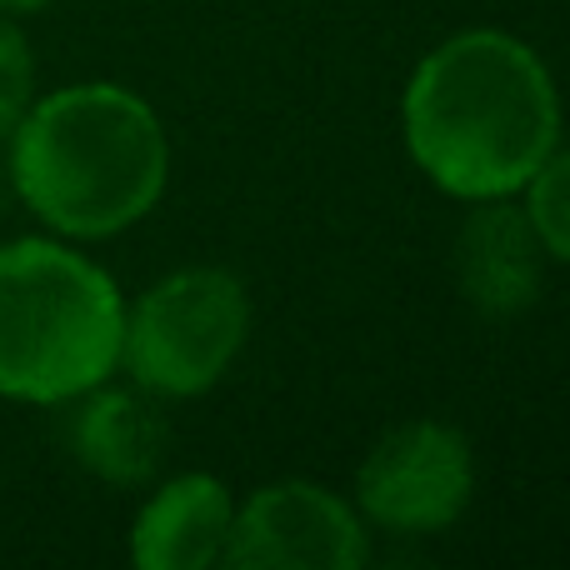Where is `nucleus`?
Returning <instances> with one entry per match:
<instances>
[{
  "label": "nucleus",
  "instance_id": "f8f14e48",
  "mask_svg": "<svg viewBox=\"0 0 570 570\" xmlns=\"http://www.w3.org/2000/svg\"><path fill=\"white\" fill-rule=\"evenodd\" d=\"M40 6H50V0H0L6 16H26V10H40Z\"/></svg>",
  "mask_w": 570,
  "mask_h": 570
},
{
  "label": "nucleus",
  "instance_id": "6e6552de",
  "mask_svg": "<svg viewBox=\"0 0 570 570\" xmlns=\"http://www.w3.org/2000/svg\"><path fill=\"white\" fill-rule=\"evenodd\" d=\"M236 501L210 471L166 481L130 525V561L140 570H206L226 556Z\"/></svg>",
  "mask_w": 570,
  "mask_h": 570
},
{
  "label": "nucleus",
  "instance_id": "f03ea898",
  "mask_svg": "<svg viewBox=\"0 0 570 570\" xmlns=\"http://www.w3.org/2000/svg\"><path fill=\"white\" fill-rule=\"evenodd\" d=\"M166 126L116 80L36 96L10 136L16 196L66 240H106L146 220L166 196Z\"/></svg>",
  "mask_w": 570,
  "mask_h": 570
},
{
  "label": "nucleus",
  "instance_id": "9b49d317",
  "mask_svg": "<svg viewBox=\"0 0 570 570\" xmlns=\"http://www.w3.org/2000/svg\"><path fill=\"white\" fill-rule=\"evenodd\" d=\"M30 106H36V56L20 26L0 10V140L16 136Z\"/></svg>",
  "mask_w": 570,
  "mask_h": 570
},
{
  "label": "nucleus",
  "instance_id": "423d86ee",
  "mask_svg": "<svg viewBox=\"0 0 570 570\" xmlns=\"http://www.w3.org/2000/svg\"><path fill=\"white\" fill-rule=\"evenodd\" d=\"M365 515L315 481H271L236 505L220 566L230 570H361Z\"/></svg>",
  "mask_w": 570,
  "mask_h": 570
},
{
  "label": "nucleus",
  "instance_id": "1a4fd4ad",
  "mask_svg": "<svg viewBox=\"0 0 570 570\" xmlns=\"http://www.w3.org/2000/svg\"><path fill=\"white\" fill-rule=\"evenodd\" d=\"M170 445V425L156 411L150 391H110L106 381L80 395L70 421V451L90 475L110 485H140L160 471Z\"/></svg>",
  "mask_w": 570,
  "mask_h": 570
},
{
  "label": "nucleus",
  "instance_id": "9d476101",
  "mask_svg": "<svg viewBox=\"0 0 570 570\" xmlns=\"http://www.w3.org/2000/svg\"><path fill=\"white\" fill-rule=\"evenodd\" d=\"M521 190H525L521 210H525V220H531L541 250L551 261H566L570 266V150L556 146Z\"/></svg>",
  "mask_w": 570,
  "mask_h": 570
},
{
  "label": "nucleus",
  "instance_id": "f257e3e1",
  "mask_svg": "<svg viewBox=\"0 0 570 570\" xmlns=\"http://www.w3.org/2000/svg\"><path fill=\"white\" fill-rule=\"evenodd\" d=\"M401 136L415 170L455 200L521 196L561 146V96L521 36L475 26L441 40L411 70Z\"/></svg>",
  "mask_w": 570,
  "mask_h": 570
},
{
  "label": "nucleus",
  "instance_id": "0eeeda50",
  "mask_svg": "<svg viewBox=\"0 0 570 570\" xmlns=\"http://www.w3.org/2000/svg\"><path fill=\"white\" fill-rule=\"evenodd\" d=\"M461 236H455V285L461 295L491 321L521 315L541 295V240L531 220L511 196L501 200H471Z\"/></svg>",
  "mask_w": 570,
  "mask_h": 570
},
{
  "label": "nucleus",
  "instance_id": "20e7f679",
  "mask_svg": "<svg viewBox=\"0 0 570 570\" xmlns=\"http://www.w3.org/2000/svg\"><path fill=\"white\" fill-rule=\"evenodd\" d=\"M250 331V295L240 276L220 266L170 271L126 311L120 365L136 375L140 391L186 401L206 395Z\"/></svg>",
  "mask_w": 570,
  "mask_h": 570
},
{
  "label": "nucleus",
  "instance_id": "39448f33",
  "mask_svg": "<svg viewBox=\"0 0 570 570\" xmlns=\"http://www.w3.org/2000/svg\"><path fill=\"white\" fill-rule=\"evenodd\" d=\"M475 491V455L455 425L405 421L355 471V511L395 535H431L461 521Z\"/></svg>",
  "mask_w": 570,
  "mask_h": 570
},
{
  "label": "nucleus",
  "instance_id": "7ed1b4c3",
  "mask_svg": "<svg viewBox=\"0 0 570 570\" xmlns=\"http://www.w3.org/2000/svg\"><path fill=\"white\" fill-rule=\"evenodd\" d=\"M120 301L110 271L66 240L0 246V395L66 405L110 381L120 365Z\"/></svg>",
  "mask_w": 570,
  "mask_h": 570
}]
</instances>
